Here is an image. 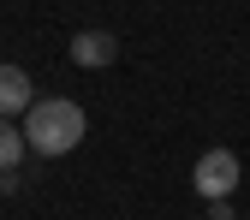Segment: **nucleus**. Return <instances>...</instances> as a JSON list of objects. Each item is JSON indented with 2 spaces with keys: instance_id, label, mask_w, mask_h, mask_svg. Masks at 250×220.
I'll use <instances>...</instances> for the list:
<instances>
[{
  "instance_id": "nucleus-6",
  "label": "nucleus",
  "mask_w": 250,
  "mask_h": 220,
  "mask_svg": "<svg viewBox=\"0 0 250 220\" xmlns=\"http://www.w3.org/2000/svg\"><path fill=\"white\" fill-rule=\"evenodd\" d=\"M18 191H24V173L6 167V173H0V197H18Z\"/></svg>"
},
{
  "instance_id": "nucleus-2",
  "label": "nucleus",
  "mask_w": 250,
  "mask_h": 220,
  "mask_svg": "<svg viewBox=\"0 0 250 220\" xmlns=\"http://www.w3.org/2000/svg\"><path fill=\"white\" fill-rule=\"evenodd\" d=\"M238 179H244V167H238V155H232V149H208V155H197V167H191V184H197V197H203V202L232 197V191H238Z\"/></svg>"
},
{
  "instance_id": "nucleus-3",
  "label": "nucleus",
  "mask_w": 250,
  "mask_h": 220,
  "mask_svg": "<svg viewBox=\"0 0 250 220\" xmlns=\"http://www.w3.org/2000/svg\"><path fill=\"white\" fill-rule=\"evenodd\" d=\"M113 60H119V36L113 30H78L72 36V66L102 72V66H113Z\"/></svg>"
},
{
  "instance_id": "nucleus-5",
  "label": "nucleus",
  "mask_w": 250,
  "mask_h": 220,
  "mask_svg": "<svg viewBox=\"0 0 250 220\" xmlns=\"http://www.w3.org/2000/svg\"><path fill=\"white\" fill-rule=\"evenodd\" d=\"M24 155H30L24 131H18L12 119H0V173H6V167H24Z\"/></svg>"
},
{
  "instance_id": "nucleus-7",
  "label": "nucleus",
  "mask_w": 250,
  "mask_h": 220,
  "mask_svg": "<svg viewBox=\"0 0 250 220\" xmlns=\"http://www.w3.org/2000/svg\"><path fill=\"white\" fill-rule=\"evenodd\" d=\"M208 220H232V197H214L208 202Z\"/></svg>"
},
{
  "instance_id": "nucleus-1",
  "label": "nucleus",
  "mask_w": 250,
  "mask_h": 220,
  "mask_svg": "<svg viewBox=\"0 0 250 220\" xmlns=\"http://www.w3.org/2000/svg\"><path fill=\"white\" fill-rule=\"evenodd\" d=\"M83 131H89V119H83V107L66 101V96H42V101H30V113H24V143L36 149L42 161L72 155V149L83 143Z\"/></svg>"
},
{
  "instance_id": "nucleus-4",
  "label": "nucleus",
  "mask_w": 250,
  "mask_h": 220,
  "mask_svg": "<svg viewBox=\"0 0 250 220\" xmlns=\"http://www.w3.org/2000/svg\"><path fill=\"white\" fill-rule=\"evenodd\" d=\"M30 72L24 66H0V119H18V113H30Z\"/></svg>"
}]
</instances>
